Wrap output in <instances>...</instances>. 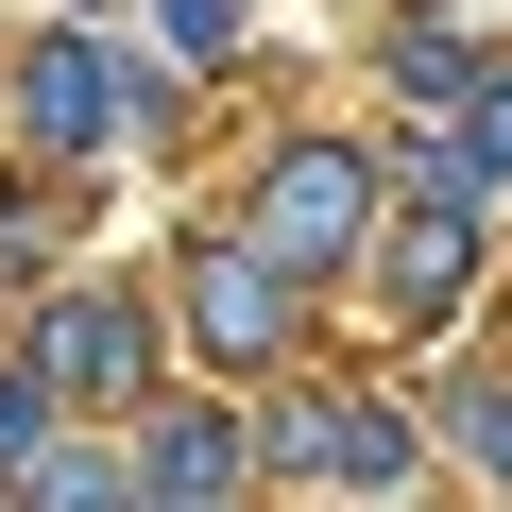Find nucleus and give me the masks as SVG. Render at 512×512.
Masks as SVG:
<instances>
[{
    "label": "nucleus",
    "instance_id": "f03ea898",
    "mask_svg": "<svg viewBox=\"0 0 512 512\" xmlns=\"http://www.w3.org/2000/svg\"><path fill=\"white\" fill-rule=\"evenodd\" d=\"M188 308H205V342H222V359H274V342H291L274 256H205V291H188Z\"/></svg>",
    "mask_w": 512,
    "mask_h": 512
},
{
    "label": "nucleus",
    "instance_id": "423d86ee",
    "mask_svg": "<svg viewBox=\"0 0 512 512\" xmlns=\"http://www.w3.org/2000/svg\"><path fill=\"white\" fill-rule=\"evenodd\" d=\"M171 512H188V495H171Z\"/></svg>",
    "mask_w": 512,
    "mask_h": 512
},
{
    "label": "nucleus",
    "instance_id": "20e7f679",
    "mask_svg": "<svg viewBox=\"0 0 512 512\" xmlns=\"http://www.w3.org/2000/svg\"><path fill=\"white\" fill-rule=\"evenodd\" d=\"M52 376H137V308H52Z\"/></svg>",
    "mask_w": 512,
    "mask_h": 512
},
{
    "label": "nucleus",
    "instance_id": "7ed1b4c3",
    "mask_svg": "<svg viewBox=\"0 0 512 512\" xmlns=\"http://www.w3.org/2000/svg\"><path fill=\"white\" fill-rule=\"evenodd\" d=\"M103 103H120V86H103V52H69V35H52V52H35V137H103Z\"/></svg>",
    "mask_w": 512,
    "mask_h": 512
},
{
    "label": "nucleus",
    "instance_id": "f257e3e1",
    "mask_svg": "<svg viewBox=\"0 0 512 512\" xmlns=\"http://www.w3.org/2000/svg\"><path fill=\"white\" fill-rule=\"evenodd\" d=\"M256 239H274L291 274H308L325 239H359V154H291V171H274V205H256Z\"/></svg>",
    "mask_w": 512,
    "mask_h": 512
},
{
    "label": "nucleus",
    "instance_id": "39448f33",
    "mask_svg": "<svg viewBox=\"0 0 512 512\" xmlns=\"http://www.w3.org/2000/svg\"><path fill=\"white\" fill-rule=\"evenodd\" d=\"M461 154H478V188H495V171H512V86H495V103H478V137H461Z\"/></svg>",
    "mask_w": 512,
    "mask_h": 512
}]
</instances>
